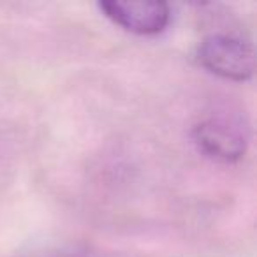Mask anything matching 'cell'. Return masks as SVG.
Returning <instances> with one entry per match:
<instances>
[{
  "mask_svg": "<svg viewBox=\"0 0 257 257\" xmlns=\"http://www.w3.org/2000/svg\"><path fill=\"white\" fill-rule=\"evenodd\" d=\"M201 65L213 74L232 81H246L253 76V50L250 43L227 34H213L197 50Z\"/></svg>",
  "mask_w": 257,
  "mask_h": 257,
  "instance_id": "obj_1",
  "label": "cell"
},
{
  "mask_svg": "<svg viewBox=\"0 0 257 257\" xmlns=\"http://www.w3.org/2000/svg\"><path fill=\"white\" fill-rule=\"evenodd\" d=\"M99 9L114 25L140 36H154L168 27L171 11L166 2H100Z\"/></svg>",
  "mask_w": 257,
  "mask_h": 257,
  "instance_id": "obj_3",
  "label": "cell"
},
{
  "mask_svg": "<svg viewBox=\"0 0 257 257\" xmlns=\"http://www.w3.org/2000/svg\"><path fill=\"white\" fill-rule=\"evenodd\" d=\"M194 143L206 157L218 162H236L245 155L248 145L246 127L239 118L210 116L192 131Z\"/></svg>",
  "mask_w": 257,
  "mask_h": 257,
  "instance_id": "obj_2",
  "label": "cell"
}]
</instances>
